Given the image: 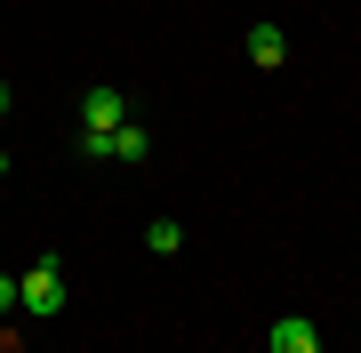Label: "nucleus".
Instances as JSON below:
<instances>
[{
	"label": "nucleus",
	"mask_w": 361,
	"mask_h": 353,
	"mask_svg": "<svg viewBox=\"0 0 361 353\" xmlns=\"http://www.w3.org/2000/svg\"><path fill=\"white\" fill-rule=\"evenodd\" d=\"M16 289H25V314H56V305H65V265H56V257H40Z\"/></svg>",
	"instance_id": "f257e3e1"
},
{
	"label": "nucleus",
	"mask_w": 361,
	"mask_h": 353,
	"mask_svg": "<svg viewBox=\"0 0 361 353\" xmlns=\"http://www.w3.org/2000/svg\"><path fill=\"white\" fill-rule=\"evenodd\" d=\"M121 120H129V97H121V89H89V97H80V129H89V137L121 129Z\"/></svg>",
	"instance_id": "f03ea898"
},
{
	"label": "nucleus",
	"mask_w": 361,
	"mask_h": 353,
	"mask_svg": "<svg viewBox=\"0 0 361 353\" xmlns=\"http://www.w3.org/2000/svg\"><path fill=\"white\" fill-rule=\"evenodd\" d=\"M265 337H273V353H322V329H313L305 314H281Z\"/></svg>",
	"instance_id": "7ed1b4c3"
},
{
	"label": "nucleus",
	"mask_w": 361,
	"mask_h": 353,
	"mask_svg": "<svg viewBox=\"0 0 361 353\" xmlns=\"http://www.w3.org/2000/svg\"><path fill=\"white\" fill-rule=\"evenodd\" d=\"M249 56H257L265 73L281 65V56H289V40H281V25H249Z\"/></svg>",
	"instance_id": "20e7f679"
},
{
	"label": "nucleus",
	"mask_w": 361,
	"mask_h": 353,
	"mask_svg": "<svg viewBox=\"0 0 361 353\" xmlns=\"http://www.w3.org/2000/svg\"><path fill=\"white\" fill-rule=\"evenodd\" d=\"M145 249H153V257H177V249H185V225L177 217H153V225H145Z\"/></svg>",
	"instance_id": "39448f33"
},
{
	"label": "nucleus",
	"mask_w": 361,
	"mask_h": 353,
	"mask_svg": "<svg viewBox=\"0 0 361 353\" xmlns=\"http://www.w3.org/2000/svg\"><path fill=\"white\" fill-rule=\"evenodd\" d=\"M0 314H25V289H16V273H0Z\"/></svg>",
	"instance_id": "423d86ee"
},
{
	"label": "nucleus",
	"mask_w": 361,
	"mask_h": 353,
	"mask_svg": "<svg viewBox=\"0 0 361 353\" xmlns=\"http://www.w3.org/2000/svg\"><path fill=\"white\" fill-rule=\"evenodd\" d=\"M0 113H8V80H0Z\"/></svg>",
	"instance_id": "0eeeda50"
},
{
	"label": "nucleus",
	"mask_w": 361,
	"mask_h": 353,
	"mask_svg": "<svg viewBox=\"0 0 361 353\" xmlns=\"http://www.w3.org/2000/svg\"><path fill=\"white\" fill-rule=\"evenodd\" d=\"M0 177H8V161H0Z\"/></svg>",
	"instance_id": "6e6552de"
}]
</instances>
